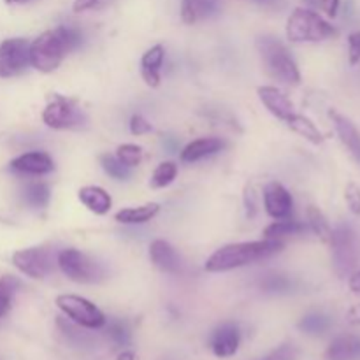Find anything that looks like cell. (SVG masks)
Wrapping results in <instances>:
<instances>
[{"instance_id":"1","label":"cell","mask_w":360,"mask_h":360,"mask_svg":"<svg viewBox=\"0 0 360 360\" xmlns=\"http://www.w3.org/2000/svg\"><path fill=\"white\" fill-rule=\"evenodd\" d=\"M83 44L79 28L60 25L53 30H46L30 42V65L39 72L49 74L60 67L69 53L76 51Z\"/></svg>"},{"instance_id":"2","label":"cell","mask_w":360,"mask_h":360,"mask_svg":"<svg viewBox=\"0 0 360 360\" xmlns=\"http://www.w3.org/2000/svg\"><path fill=\"white\" fill-rule=\"evenodd\" d=\"M283 250V243L274 239H262V241L234 243V245L221 246L206 260L207 273H227V271L239 269L250 264L260 262L269 257L276 255Z\"/></svg>"},{"instance_id":"3","label":"cell","mask_w":360,"mask_h":360,"mask_svg":"<svg viewBox=\"0 0 360 360\" xmlns=\"http://www.w3.org/2000/svg\"><path fill=\"white\" fill-rule=\"evenodd\" d=\"M255 46L271 77L285 84L301 83V72H299L297 63L292 58L290 51L285 48L283 42L278 41L276 37H271V35H264V37L257 39Z\"/></svg>"},{"instance_id":"4","label":"cell","mask_w":360,"mask_h":360,"mask_svg":"<svg viewBox=\"0 0 360 360\" xmlns=\"http://www.w3.org/2000/svg\"><path fill=\"white\" fill-rule=\"evenodd\" d=\"M336 35L334 25L308 7H297L287 20V37L290 42H322Z\"/></svg>"},{"instance_id":"5","label":"cell","mask_w":360,"mask_h":360,"mask_svg":"<svg viewBox=\"0 0 360 360\" xmlns=\"http://www.w3.org/2000/svg\"><path fill=\"white\" fill-rule=\"evenodd\" d=\"M334 271L340 278H347L357 269L360 262V236L352 225H338L330 236Z\"/></svg>"},{"instance_id":"6","label":"cell","mask_w":360,"mask_h":360,"mask_svg":"<svg viewBox=\"0 0 360 360\" xmlns=\"http://www.w3.org/2000/svg\"><path fill=\"white\" fill-rule=\"evenodd\" d=\"M42 122L55 130H81L88 125V116L74 98L55 94L42 111Z\"/></svg>"},{"instance_id":"7","label":"cell","mask_w":360,"mask_h":360,"mask_svg":"<svg viewBox=\"0 0 360 360\" xmlns=\"http://www.w3.org/2000/svg\"><path fill=\"white\" fill-rule=\"evenodd\" d=\"M56 264L60 271L76 283H98L105 278L104 267L79 250H62L56 257Z\"/></svg>"},{"instance_id":"8","label":"cell","mask_w":360,"mask_h":360,"mask_svg":"<svg viewBox=\"0 0 360 360\" xmlns=\"http://www.w3.org/2000/svg\"><path fill=\"white\" fill-rule=\"evenodd\" d=\"M56 306L60 311L72 320L76 326L84 327V329H102L105 326V316L94 302L88 299L79 297L72 294H62L56 297Z\"/></svg>"},{"instance_id":"9","label":"cell","mask_w":360,"mask_h":360,"mask_svg":"<svg viewBox=\"0 0 360 360\" xmlns=\"http://www.w3.org/2000/svg\"><path fill=\"white\" fill-rule=\"evenodd\" d=\"M30 67V42L27 39H6L0 42V79L20 76Z\"/></svg>"},{"instance_id":"10","label":"cell","mask_w":360,"mask_h":360,"mask_svg":"<svg viewBox=\"0 0 360 360\" xmlns=\"http://www.w3.org/2000/svg\"><path fill=\"white\" fill-rule=\"evenodd\" d=\"M13 264L18 271L27 276L42 280L53 271L55 259L46 246H32V248L18 250L13 255Z\"/></svg>"},{"instance_id":"11","label":"cell","mask_w":360,"mask_h":360,"mask_svg":"<svg viewBox=\"0 0 360 360\" xmlns=\"http://www.w3.org/2000/svg\"><path fill=\"white\" fill-rule=\"evenodd\" d=\"M264 207L271 218L285 220L290 217L294 200H292L290 192L281 183L273 181L264 188Z\"/></svg>"},{"instance_id":"12","label":"cell","mask_w":360,"mask_h":360,"mask_svg":"<svg viewBox=\"0 0 360 360\" xmlns=\"http://www.w3.org/2000/svg\"><path fill=\"white\" fill-rule=\"evenodd\" d=\"M241 343V333L236 323H221L211 334V352L220 359H229L238 352Z\"/></svg>"},{"instance_id":"13","label":"cell","mask_w":360,"mask_h":360,"mask_svg":"<svg viewBox=\"0 0 360 360\" xmlns=\"http://www.w3.org/2000/svg\"><path fill=\"white\" fill-rule=\"evenodd\" d=\"M259 94L260 102L267 108V111L273 116H276L281 122H288L292 118V115L295 112L294 104H292L290 98L276 86H259L257 90Z\"/></svg>"},{"instance_id":"14","label":"cell","mask_w":360,"mask_h":360,"mask_svg":"<svg viewBox=\"0 0 360 360\" xmlns=\"http://www.w3.org/2000/svg\"><path fill=\"white\" fill-rule=\"evenodd\" d=\"M11 169L21 174L42 176L55 169V162L46 151H28L11 162Z\"/></svg>"},{"instance_id":"15","label":"cell","mask_w":360,"mask_h":360,"mask_svg":"<svg viewBox=\"0 0 360 360\" xmlns=\"http://www.w3.org/2000/svg\"><path fill=\"white\" fill-rule=\"evenodd\" d=\"M150 259L157 269L167 274H179L181 273V257L178 255L174 248L164 239H157L150 246Z\"/></svg>"},{"instance_id":"16","label":"cell","mask_w":360,"mask_h":360,"mask_svg":"<svg viewBox=\"0 0 360 360\" xmlns=\"http://www.w3.org/2000/svg\"><path fill=\"white\" fill-rule=\"evenodd\" d=\"M330 120H333L334 127H336V132L340 136L341 143L347 146V150L350 151L352 157L360 164V132L357 127L338 111H329Z\"/></svg>"},{"instance_id":"17","label":"cell","mask_w":360,"mask_h":360,"mask_svg":"<svg viewBox=\"0 0 360 360\" xmlns=\"http://www.w3.org/2000/svg\"><path fill=\"white\" fill-rule=\"evenodd\" d=\"M164 58L165 49L162 44L150 48L141 58V76L148 86L157 88L160 84V67L164 63Z\"/></svg>"},{"instance_id":"18","label":"cell","mask_w":360,"mask_h":360,"mask_svg":"<svg viewBox=\"0 0 360 360\" xmlns=\"http://www.w3.org/2000/svg\"><path fill=\"white\" fill-rule=\"evenodd\" d=\"M224 146L225 143L220 137H200V139L192 141L188 146L183 148L179 158H181V162L192 164V162H199L210 155L218 153V151L224 150Z\"/></svg>"},{"instance_id":"19","label":"cell","mask_w":360,"mask_h":360,"mask_svg":"<svg viewBox=\"0 0 360 360\" xmlns=\"http://www.w3.org/2000/svg\"><path fill=\"white\" fill-rule=\"evenodd\" d=\"M327 360H360V336L343 334L329 345L326 352Z\"/></svg>"},{"instance_id":"20","label":"cell","mask_w":360,"mask_h":360,"mask_svg":"<svg viewBox=\"0 0 360 360\" xmlns=\"http://www.w3.org/2000/svg\"><path fill=\"white\" fill-rule=\"evenodd\" d=\"M218 11V0H181V20L183 23L193 25L207 20Z\"/></svg>"},{"instance_id":"21","label":"cell","mask_w":360,"mask_h":360,"mask_svg":"<svg viewBox=\"0 0 360 360\" xmlns=\"http://www.w3.org/2000/svg\"><path fill=\"white\" fill-rule=\"evenodd\" d=\"M79 200L95 214H105L111 210V195L101 186H83L79 190Z\"/></svg>"},{"instance_id":"22","label":"cell","mask_w":360,"mask_h":360,"mask_svg":"<svg viewBox=\"0 0 360 360\" xmlns=\"http://www.w3.org/2000/svg\"><path fill=\"white\" fill-rule=\"evenodd\" d=\"M158 211H160V204L150 202L139 207H125V210L118 211V213L115 214V218L116 221L125 225L146 224V221L153 220V218L157 217Z\"/></svg>"},{"instance_id":"23","label":"cell","mask_w":360,"mask_h":360,"mask_svg":"<svg viewBox=\"0 0 360 360\" xmlns=\"http://www.w3.org/2000/svg\"><path fill=\"white\" fill-rule=\"evenodd\" d=\"M285 123H287V125L290 127L295 134H299L301 137H304V139L309 141V143H313V144L323 143V134L320 132L319 127H316L311 120L306 118V116L294 112V115H292V118Z\"/></svg>"},{"instance_id":"24","label":"cell","mask_w":360,"mask_h":360,"mask_svg":"<svg viewBox=\"0 0 360 360\" xmlns=\"http://www.w3.org/2000/svg\"><path fill=\"white\" fill-rule=\"evenodd\" d=\"M306 229H308V225L306 224L290 220V218H285V220H278L274 221V224H271L269 227L264 229V238L280 241V239L288 238V236L301 234V232H304Z\"/></svg>"},{"instance_id":"25","label":"cell","mask_w":360,"mask_h":360,"mask_svg":"<svg viewBox=\"0 0 360 360\" xmlns=\"http://www.w3.org/2000/svg\"><path fill=\"white\" fill-rule=\"evenodd\" d=\"M306 225L311 229L315 236H319L323 243H330V236H333V229H330L329 221H327L326 214L315 206H309L306 211Z\"/></svg>"},{"instance_id":"26","label":"cell","mask_w":360,"mask_h":360,"mask_svg":"<svg viewBox=\"0 0 360 360\" xmlns=\"http://www.w3.org/2000/svg\"><path fill=\"white\" fill-rule=\"evenodd\" d=\"M330 329V319L323 313H309L299 322V330L309 336H322Z\"/></svg>"},{"instance_id":"27","label":"cell","mask_w":360,"mask_h":360,"mask_svg":"<svg viewBox=\"0 0 360 360\" xmlns=\"http://www.w3.org/2000/svg\"><path fill=\"white\" fill-rule=\"evenodd\" d=\"M23 199L32 207H46L51 199V192L46 183H30L23 190Z\"/></svg>"},{"instance_id":"28","label":"cell","mask_w":360,"mask_h":360,"mask_svg":"<svg viewBox=\"0 0 360 360\" xmlns=\"http://www.w3.org/2000/svg\"><path fill=\"white\" fill-rule=\"evenodd\" d=\"M176 176H178V165L174 162H162L151 176V188H165L174 181Z\"/></svg>"},{"instance_id":"29","label":"cell","mask_w":360,"mask_h":360,"mask_svg":"<svg viewBox=\"0 0 360 360\" xmlns=\"http://www.w3.org/2000/svg\"><path fill=\"white\" fill-rule=\"evenodd\" d=\"M101 164L102 169L105 171V174H109L111 178L118 179V181H125L130 178V167L123 165L122 162L116 158V155H101Z\"/></svg>"},{"instance_id":"30","label":"cell","mask_w":360,"mask_h":360,"mask_svg":"<svg viewBox=\"0 0 360 360\" xmlns=\"http://www.w3.org/2000/svg\"><path fill=\"white\" fill-rule=\"evenodd\" d=\"M20 287V281L13 276H4L0 280V319L6 316L11 309L14 290Z\"/></svg>"},{"instance_id":"31","label":"cell","mask_w":360,"mask_h":360,"mask_svg":"<svg viewBox=\"0 0 360 360\" xmlns=\"http://www.w3.org/2000/svg\"><path fill=\"white\" fill-rule=\"evenodd\" d=\"M260 288L267 294H287L294 288V283L288 280L287 276H281V274H271L266 276L260 281Z\"/></svg>"},{"instance_id":"32","label":"cell","mask_w":360,"mask_h":360,"mask_svg":"<svg viewBox=\"0 0 360 360\" xmlns=\"http://www.w3.org/2000/svg\"><path fill=\"white\" fill-rule=\"evenodd\" d=\"M105 334H108L109 340L112 341L118 347H129L130 345V330L122 320H111V322H105Z\"/></svg>"},{"instance_id":"33","label":"cell","mask_w":360,"mask_h":360,"mask_svg":"<svg viewBox=\"0 0 360 360\" xmlns=\"http://www.w3.org/2000/svg\"><path fill=\"white\" fill-rule=\"evenodd\" d=\"M116 158L127 167H136L143 160V148L137 144H120L116 150Z\"/></svg>"},{"instance_id":"34","label":"cell","mask_w":360,"mask_h":360,"mask_svg":"<svg viewBox=\"0 0 360 360\" xmlns=\"http://www.w3.org/2000/svg\"><path fill=\"white\" fill-rule=\"evenodd\" d=\"M297 355H299V350L295 345L283 343L278 348H274L273 352H269L267 355H264V357L255 359V360H295L297 359Z\"/></svg>"},{"instance_id":"35","label":"cell","mask_w":360,"mask_h":360,"mask_svg":"<svg viewBox=\"0 0 360 360\" xmlns=\"http://www.w3.org/2000/svg\"><path fill=\"white\" fill-rule=\"evenodd\" d=\"M345 200L355 217H360V186L357 183L350 181L345 188Z\"/></svg>"},{"instance_id":"36","label":"cell","mask_w":360,"mask_h":360,"mask_svg":"<svg viewBox=\"0 0 360 360\" xmlns=\"http://www.w3.org/2000/svg\"><path fill=\"white\" fill-rule=\"evenodd\" d=\"M115 0H74V13H86V11H101L104 7L111 6Z\"/></svg>"},{"instance_id":"37","label":"cell","mask_w":360,"mask_h":360,"mask_svg":"<svg viewBox=\"0 0 360 360\" xmlns=\"http://www.w3.org/2000/svg\"><path fill=\"white\" fill-rule=\"evenodd\" d=\"M308 4H311L315 9L326 13L329 18H334L340 9V0H306Z\"/></svg>"},{"instance_id":"38","label":"cell","mask_w":360,"mask_h":360,"mask_svg":"<svg viewBox=\"0 0 360 360\" xmlns=\"http://www.w3.org/2000/svg\"><path fill=\"white\" fill-rule=\"evenodd\" d=\"M151 123L148 122L144 116L141 115H134L132 120H130V132L134 134V136H143V134H148L151 132Z\"/></svg>"},{"instance_id":"39","label":"cell","mask_w":360,"mask_h":360,"mask_svg":"<svg viewBox=\"0 0 360 360\" xmlns=\"http://www.w3.org/2000/svg\"><path fill=\"white\" fill-rule=\"evenodd\" d=\"M348 55L352 65H357L360 62V32H354L348 37Z\"/></svg>"},{"instance_id":"40","label":"cell","mask_w":360,"mask_h":360,"mask_svg":"<svg viewBox=\"0 0 360 360\" xmlns=\"http://www.w3.org/2000/svg\"><path fill=\"white\" fill-rule=\"evenodd\" d=\"M245 206H246V210H248L250 217H253V214H255V210H257L255 193H253V186H248V188H246V193H245Z\"/></svg>"},{"instance_id":"41","label":"cell","mask_w":360,"mask_h":360,"mask_svg":"<svg viewBox=\"0 0 360 360\" xmlns=\"http://www.w3.org/2000/svg\"><path fill=\"white\" fill-rule=\"evenodd\" d=\"M348 285H350V290L354 292V294L360 295V269L354 271V273L350 274V280H348Z\"/></svg>"},{"instance_id":"42","label":"cell","mask_w":360,"mask_h":360,"mask_svg":"<svg viewBox=\"0 0 360 360\" xmlns=\"http://www.w3.org/2000/svg\"><path fill=\"white\" fill-rule=\"evenodd\" d=\"M347 319H348V322H350V323H360V304L354 306V308L348 311Z\"/></svg>"},{"instance_id":"43","label":"cell","mask_w":360,"mask_h":360,"mask_svg":"<svg viewBox=\"0 0 360 360\" xmlns=\"http://www.w3.org/2000/svg\"><path fill=\"white\" fill-rule=\"evenodd\" d=\"M116 360H136V354H134V352H130V350H123L122 354H118Z\"/></svg>"},{"instance_id":"44","label":"cell","mask_w":360,"mask_h":360,"mask_svg":"<svg viewBox=\"0 0 360 360\" xmlns=\"http://www.w3.org/2000/svg\"><path fill=\"white\" fill-rule=\"evenodd\" d=\"M255 2L264 4V6H273V4H276V0H255Z\"/></svg>"},{"instance_id":"45","label":"cell","mask_w":360,"mask_h":360,"mask_svg":"<svg viewBox=\"0 0 360 360\" xmlns=\"http://www.w3.org/2000/svg\"><path fill=\"white\" fill-rule=\"evenodd\" d=\"M6 4H21V2H27V0H4Z\"/></svg>"}]
</instances>
